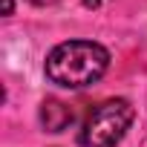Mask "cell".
Instances as JSON below:
<instances>
[{"instance_id": "cell-1", "label": "cell", "mask_w": 147, "mask_h": 147, "mask_svg": "<svg viewBox=\"0 0 147 147\" xmlns=\"http://www.w3.org/2000/svg\"><path fill=\"white\" fill-rule=\"evenodd\" d=\"M110 66V52L95 40H66L46 55V78L63 90L95 84Z\"/></svg>"}, {"instance_id": "cell-2", "label": "cell", "mask_w": 147, "mask_h": 147, "mask_svg": "<svg viewBox=\"0 0 147 147\" xmlns=\"http://www.w3.org/2000/svg\"><path fill=\"white\" fill-rule=\"evenodd\" d=\"M133 118H136V110L130 101H124V98L101 101L98 107H92L87 113L78 141L84 147H115L124 138V133L130 130Z\"/></svg>"}, {"instance_id": "cell-4", "label": "cell", "mask_w": 147, "mask_h": 147, "mask_svg": "<svg viewBox=\"0 0 147 147\" xmlns=\"http://www.w3.org/2000/svg\"><path fill=\"white\" fill-rule=\"evenodd\" d=\"M12 12H15V3H12V0H3V15H6V18H9V15H12Z\"/></svg>"}, {"instance_id": "cell-6", "label": "cell", "mask_w": 147, "mask_h": 147, "mask_svg": "<svg viewBox=\"0 0 147 147\" xmlns=\"http://www.w3.org/2000/svg\"><path fill=\"white\" fill-rule=\"evenodd\" d=\"M84 6H87V9H98V6H101V0H84Z\"/></svg>"}, {"instance_id": "cell-3", "label": "cell", "mask_w": 147, "mask_h": 147, "mask_svg": "<svg viewBox=\"0 0 147 147\" xmlns=\"http://www.w3.org/2000/svg\"><path fill=\"white\" fill-rule=\"evenodd\" d=\"M40 124L46 127V133H61L72 124V110L58 101V98H49L40 104Z\"/></svg>"}, {"instance_id": "cell-5", "label": "cell", "mask_w": 147, "mask_h": 147, "mask_svg": "<svg viewBox=\"0 0 147 147\" xmlns=\"http://www.w3.org/2000/svg\"><path fill=\"white\" fill-rule=\"evenodd\" d=\"M29 3H35V6H52V3H58V0H29Z\"/></svg>"}]
</instances>
